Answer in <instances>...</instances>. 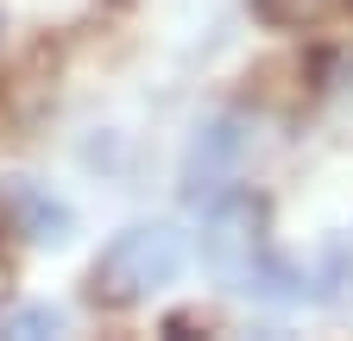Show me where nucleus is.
Instances as JSON below:
<instances>
[{"label":"nucleus","instance_id":"nucleus-1","mask_svg":"<svg viewBox=\"0 0 353 341\" xmlns=\"http://www.w3.org/2000/svg\"><path fill=\"white\" fill-rule=\"evenodd\" d=\"M183 260H190V246H183L176 228H164V222L120 228L101 246V260H95V297H101V304H139V297L176 284Z\"/></svg>","mask_w":353,"mask_h":341},{"label":"nucleus","instance_id":"nucleus-2","mask_svg":"<svg viewBox=\"0 0 353 341\" xmlns=\"http://www.w3.org/2000/svg\"><path fill=\"white\" fill-rule=\"evenodd\" d=\"M240 158H246V126L240 120H208L190 158H183V202L190 208H214L234 196V177H240Z\"/></svg>","mask_w":353,"mask_h":341},{"label":"nucleus","instance_id":"nucleus-3","mask_svg":"<svg viewBox=\"0 0 353 341\" xmlns=\"http://www.w3.org/2000/svg\"><path fill=\"white\" fill-rule=\"evenodd\" d=\"M57 329H63L57 310H19V316H7V335H57Z\"/></svg>","mask_w":353,"mask_h":341}]
</instances>
